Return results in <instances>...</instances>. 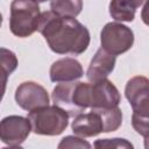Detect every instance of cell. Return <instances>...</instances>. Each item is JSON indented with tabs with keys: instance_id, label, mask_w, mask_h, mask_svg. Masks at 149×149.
Instances as JSON below:
<instances>
[{
	"instance_id": "6da1fadb",
	"label": "cell",
	"mask_w": 149,
	"mask_h": 149,
	"mask_svg": "<svg viewBox=\"0 0 149 149\" xmlns=\"http://www.w3.org/2000/svg\"><path fill=\"white\" fill-rule=\"evenodd\" d=\"M37 30L51 51L58 55L78 56L86 51L91 35L86 26L76 17L59 16L52 10L40 14Z\"/></svg>"
},
{
	"instance_id": "7a4b0ae2",
	"label": "cell",
	"mask_w": 149,
	"mask_h": 149,
	"mask_svg": "<svg viewBox=\"0 0 149 149\" xmlns=\"http://www.w3.org/2000/svg\"><path fill=\"white\" fill-rule=\"evenodd\" d=\"M31 132L37 135L56 136L62 134L69 125V114L58 106H43L28 113Z\"/></svg>"
},
{
	"instance_id": "3957f363",
	"label": "cell",
	"mask_w": 149,
	"mask_h": 149,
	"mask_svg": "<svg viewBox=\"0 0 149 149\" xmlns=\"http://www.w3.org/2000/svg\"><path fill=\"white\" fill-rule=\"evenodd\" d=\"M54 105L64 109L69 116H76L88 108L87 104V83L68 81L58 83L51 93Z\"/></svg>"
},
{
	"instance_id": "277c9868",
	"label": "cell",
	"mask_w": 149,
	"mask_h": 149,
	"mask_svg": "<svg viewBox=\"0 0 149 149\" xmlns=\"http://www.w3.org/2000/svg\"><path fill=\"white\" fill-rule=\"evenodd\" d=\"M40 6L34 0H13L10 3L9 29L17 37H28L37 30Z\"/></svg>"
},
{
	"instance_id": "5b68a950",
	"label": "cell",
	"mask_w": 149,
	"mask_h": 149,
	"mask_svg": "<svg viewBox=\"0 0 149 149\" xmlns=\"http://www.w3.org/2000/svg\"><path fill=\"white\" fill-rule=\"evenodd\" d=\"M100 44L104 50L114 56L125 54L134 44V33L120 22H108L100 31Z\"/></svg>"
},
{
	"instance_id": "8992f818",
	"label": "cell",
	"mask_w": 149,
	"mask_h": 149,
	"mask_svg": "<svg viewBox=\"0 0 149 149\" xmlns=\"http://www.w3.org/2000/svg\"><path fill=\"white\" fill-rule=\"evenodd\" d=\"M121 95L116 86L107 78L87 83L88 108H111L119 106Z\"/></svg>"
},
{
	"instance_id": "52a82bcc",
	"label": "cell",
	"mask_w": 149,
	"mask_h": 149,
	"mask_svg": "<svg viewBox=\"0 0 149 149\" xmlns=\"http://www.w3.org/2000/svg\"><path fill=\"white\" fill-rule=\"evenodd\" d=\"M31 132L28 118L8 115L0 121V141L8 147H21Z\"/></svg>"
},
{
	"instance_id": "ba28073f",
	"label": "cell",
	"mask_w": 149,
	"mask_h": 149,
	"mask_svg": "<svg viewBox=\"0 0 149 149\" xmlns=\"http://www.w3.org/2000/svg\"><path fill=\"white\" fill-rule=\"evenodd\" d=\"M15 101L24 111H33L49 105V94L38 83L28 80L21 83L15 90Z\"/></svg>"
},
{
	"instance_id": "9c48e42d",
	"label": "cell",
	"mask_w": 149,
	"mask_h": 149,
	"mask_svg": "<svg viewBox=\"0 0 149 149\" xmlns=\"http://www.w3.org/2000/svg\"><path fill=\"white\" fill-rule=\"evenodd\" d=\"M125 95L129 101L133 112L148 115L149 113V80L144 76L130 78L125 87Z\"/></svg>"
},
{
	"instance_id": "30bf717a",
	"label": "cell",
	"mask_w": 149,
	"mask_h": 149,
	"mask_svg": "<svg viewBox=\"0 0 149 149\" xmlns=\"http://www.w3.org/2000/svg\"><path fill=\"white\" fill-rule=\"evenodd\" d=\"M49 76L52 83H68L81 78L84 76V70L77 59L64 57L52 63Z\"/></svg>"
},
{
	"instance_id": "8fae6325",
	"label": "cell",
	"mask_w": 149,
	"mask_h": 149,
	"mask_svg": "<svg viewBox=\"0 0 149 149\" xmlns=\"http://www.w3.org/2000/svg\"><path fill=\"white\" fill-rule=\"evenodd\" d=\"M116 56L107 52L101 47L95 51L86 71L88 81H98L107 78L115 68Z\"/></svg>"
},
{
	"instance_id": "7c38bea8",
	"label": "cell",
	"mask_w": 149,
	"mask_h": 149,
	"mask_svg": "<svg viewBox=\"0 0 149 149\" xmlns=\"http://www.w3.org/2000/svg\"><path fill=\"white\" fill-rule=\"evenodd\" d=\"M71 128L72 132L80 137H93L104 133L102 120L99 113L94 109H91L88 113H80L73 116Z\"/></svg>"
},
{
	"instance_id": "4fadbf2b",
	"label": "cell",
	"mask_w": 149,
	"mask_h": 149,
	"mask_svg": "<svg viewBox=\"0 0 149 149\" xmlns=\"http://www.w3.org/2000/svg\"><path fill=\"white\" fill-rule=\"evenodd\" d=\"M97 111L102 120L104 133L114 132L120 128L122 125V112L119 106L111 107V108H92Z\"/></svg>"
},
{
	"instance_id": "5bb4252c",
	"label": "cell",
	"mask_w": 149,
	"mask_h": 149,
	"mask_svg": "<svg viewBox=\"0 0 149 149\" xmlns=\"http://www.w3.org/2000/svg\"><path fill=\"white\" fill-rule=\"evenodd\" d=\"M54 13L65 17H77L83 9V0H50Z\"/></svg>"
},
{
	"instance_id": "9a60e30c",
	"label": "cell",
	"mask_w": 149,
	"mask_h": 149,
	"mask_svg": "<svg viewBox=\"0 0 149 149\" xmlns=\"http://www.w3.org/2000/svg\"><path fill=\"white\" fill-rule=\"evenodd\" d=\"M108 12L112 19L120 22H132L135 17V8L125 0H111Z\"/></svg>"
},
{
	"instance_id": "2e32d148",
	"label": "cell",
	"mask_w": 149,
	"mask_h": 149,
	"mask_svg": "<svg viewBox=\"0 0 149 149\" xmlns=\"http://www.w3.org/2000/svg\"><path fill=\"white\" fill-rule=\"evenodd\" d=\"M19 65L16 55L6 48H0V68L3 69L9 76L16 70Z\"/></svg>"
},
{
	"instance_id": "e0dca14e",
	"label": "cell",
	"mask_w": 149,
	"mask_h": 149,
	"mask_svg": "<svg viewBox=\"0 0 149 149\" xmlns=\"http://www.w3.org/2000/svg\"><path fill=\"white\" fill-rule=\"evenodd\" d=\"M93 146L95 148H123V149H132L133 144L127 141L126 139L114 137V139H101L97 140Z\"/></svg>"
},
{
	"instance_id": "ac0fdd59",
	"label": "cell",
	"mask_w": 149,
	"mask_h": 149,
	"mask_svg": "<svg viewBox=\"0 0 149 149\" xmlns=\"http://www.w3.org/2000/svg\"><path fill=\"white\" fill-rule=\"evenodd\" d=\"M148 115H141L137 113L133 112L132 115V125L133 128L136 130L137 134L142 135L144 137V140L148 139V133H149V128H148Z\"/></svg>"
},
{
	"instance_id": "d6986e66",
	"label": "cell",
	"mask_w": 149,
	"mask_h": 149,
	"mask_svg": "<svg viewBox=\"0 0 149 149\" xmlns=\"http://www.w3.org/2000/svg\"><path fill=\"white\" fill-rule=\"evenodd\" d=\"M59 149L62 148H91V143H88L86 140L79 137L78 135L77 136H73V135H68L65 137H63L61 140V142L58 143L57 146Z\"/></svg>"
},
{
	"instance_id": "ffe728a7",
	"label": "cell",
	"mask_w": 149,
	"mask_h": 149,
	"mask_svg": "<svg viewBox=\"0 0 149 149\" xmlns=\"http://www.w3.org/2000/svg\"><path fill=\"white\" fill-rule=\"evenodd\" d=\"M8 77H9V74L3 69L0 68V102L2 101L5 92H6V86H7Z\"/></svg>"
},
{
	"instance_id": "44dd1931",
	"label": "cell",
	"mask_w": 149,
	"mask_h": 149,
	"mask_svg": "<svg viewBox=\"0 0 149 149\" xmlns=\"http://www.w3.org/2000/svg\"><path fill=\"white\" fill-rule=\"evenodd\" d=\"M127 3H129L133 8H139V7H141L144 2H146V0H125Z\"/></svg>"
},
{
	"instance_id": "7402d4cb",
	"label": "cell",
	"mask_w": 149,
	"mask_h": 149,
	"mask_svg": "<svg viewBox=\"0 0 149 149\" xmlns=\"http://www.w3.org/2000/svg\"><path fill=\"white\" fill-rule=\"evenodd\" d=\"M1 24H2V14L0 13V27H1Z\"/></svg>"
},
{
	"instance_id": "603a6c76",
	"label": "cell",
	"mask_w": 149,
	"mask_h": 149,
	"mask_svg": "<svg viewBox=\"0 0 149 149\" xmlns=\"http://www.w3.org/2000/svg\"><path fill=\"white\" fill-rule=\"evenodd\" d=\"M34 1L38 3V2H44V1H47V0H34Z\"/></svg>"
}]
</instances>
